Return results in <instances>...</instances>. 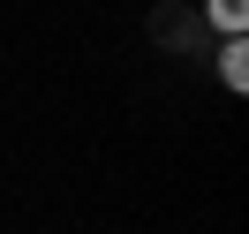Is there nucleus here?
I'll list each match as a JSON object with an SVG mask.
<instances>
[{
  "label": "nucleus",
  "mask_w": 249,
  "mask_h": 234,
  "mask_svg": "<svg viewBox=\"0 0 249 234\" xmlns=\"http://www.w3.org/2000/svg\"><path fill=\"white\" fill-rule=\"evenodd\" d=\"M204 23L227 31V38H242V31H249V0H204Z\"/></svg>",
  "instance_id": "2"
},
{
  "label": "nucleus",
  "mask_w": 249,
  "mask_h": 234,
  "mask_svg": "<svg viewBox=\"0 0 249 234\" xmlns=\"http://www.w3.org/2000/svg\"><path fill=\"white\" fill-rule=\"evenodd\" d=\"M212 61H219V83H227V91H249V46H242V38H227Z\"/></svg>",
  "instance_id": "1"
},
{
  "label": "nucleus",
  "mask_w": 249,
  "mask_h": 234,
  "mask_svg": "<svg viewBox=\"0 0 249 234\" xmlns=\"http://www.w3.org/2000/svg\"><path fill=\"white\" fill-rule=\"evenodd\" d=\"M159 38H166V46H196V38H204V23L189 16V8H166V16H159Z\"/></svg>",
  "instance_id": "3"
}]
</instances>
